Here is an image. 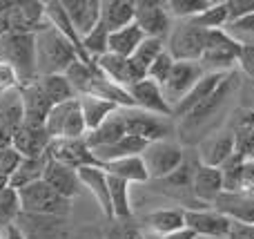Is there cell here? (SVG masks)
<instances>
[{"mask_svg": "<svg viewBox=\"0 0 254 239\" xmlns=\"http://www.w3.org/2000/svg\"><path fill=\"white\" fill-rule=\"evenodd\" d=\"M0 239H4V231H2V228H0Z\"/></svg>", "mask_w": 254, "mask_h": 239, "instance_id": "cell-51", "label": "cell"}, {"mask_svg": "<svg viewBox=\"0 0 254 239\" xmlns=\"http://www.w3.org/2000/svg\"><path fill=\"white\" fill-rule=\"evenodd\" d=\"M0 63L16 72L20 87L38 80L36 34H0Z\"/></svg>", "mask_w": 254, "mask_h": 239, "instance_id": "cell-2", "label": "cell"}, {"mask_svg": "<svg viewBox=\"0 0 254 239\" xmlns=\"http://www.w3.org/2000/svg\"><path fill=\"white\" fill-rule=\"evenodd\" d=\"M107 183H110V201H112V215L114 219H125L131 217V199H129V183L119 177L107 174Z\"/></svg>", "mask_w": 254, "mask_h": 239, "instance_id": "cell-33", "label": "cell"}, {"mask_svg": "<svg viewBox=\"0 0 254 239\" xmlns=\"http://www.w3.org/2000/svg\"><path fill=\"white\" fill-rule=\"evenodd\" d=\"M163 52H165V43H163L161 38H147V36H145V40L138 45V49H136L134 56H131V61L147 72L149 65H152Z\"/></svg>", "mask_w": 254, "mask_h": 239, "instance_id": "cell-39", "label": "cell"}, {"mask_svg": "<svg viewBox=\"0 0 254 239\" xmlns=\"http://www.w3.org/2000/svg\"><path fill=\"white\" fill-rule=\"evenodd\" d=\"M43 181L52 188L54 192H58L61 197L65 199H74L80 190V179H78V172L63 163H56L47 157V165H45V172H43Z\"/></svg>", "mask_w": 254, "mask_h": 239, "instance_id": "cell-20", "label": "cell"}, {"mask_svg": "<svg viewBox=\"0 0 254 239\" xmlns=\"http://www.w3.org/2000/svg\"><path fill=\"white\" fill-rule=\"evenodd\" d=\"M78 61L74 45L56 31L52 25L36 34V63H38V79L49 74H65Z\"/></svg>", "mask_w": 254, "mask_h": 239, "instance_id": "cell-1", "label": "cell"}, {"mask_svg": "<svg viewBox=\"0 0 254 239\" xmlns=\"http://www.w3.org/2000/svg\"><path fill=\"white\" fill-rule=\"evenodd\" d=\"M232 87H234V74L230 72V74L225 76V80L221 83V87L216 89L210 98H205V101H203L198 107H194L185 119H181V132L198 130V128L210 123L212 119H216V114H219V112L225 107V103H228Z\"/></svg>", "mask_w": 254, "mask_h": 239, "instance_id": "cell-9", "label": "cell"}, {"mask_svg": "<svg viewBox=\"0 0 254 239\" xmlns=\"http://www.w3.org/2000/svg\"><path fill=\"white\" fill-rule=\"evenodd\" d=\"M131 101H134V107L147 112V114L154 116H163V119H172V105L167 103L165 94H163V87L156 85L154 80L145 79L140 83L127 87Z\"/></svg>", "mask_w": 254, "mask_h": 239, "instance_id": "cell-13", "label": "cell"}, {"mask_svg": "<svg viewBox=\"0 0 254 239\" xmlns=\"http://www.w3.org/2000/svg\"><path fill=\"white\" fill-rule=\"evenodd\" d=\"M212 4V0H167V13L179 20H192Z\"/></svg>", "mask_w": 254, "mask_h": 239, "instance_id": "cell-38", "label": "cell"}, {"mask_svg": "<svg viewBox=\"0 0 254 239\" xmlns=\"http://www.w3.org/2000/svg\"><path fill=\"white\" fill-rule=\"evenodd\" d=\"M216 213L228 217L232 224L239 226H254V197L243 195V192H221L216 201L212 204Z\"/></svg>", "mask_w": 254, "mask_h": 239, "instance_id": "cell-15", "label": "cell"}, {"mask_svg": "<svg viewBox=\"0 0 254 239\" xmlns=\"http://www.w3.org/2000/svg\"><path fill=\"white\" fill-rule=\"evenodd\" d=\"M107 174L112 177H119L127 183H145L149 181V174H147V168H145V161L140 155L136 157H125V159H116V161H110V163L103 165Z\"/></svg>", "mask_w": 254, "mask_h": 239, "instance_id": "cell-26", "label": "cell"}, {"mask_svg": "<svg viewBox=\"0 0 254 239\" xmlns=\"http://www.w3.org/2000/svg\"><path fill=\"white\" fill-rule=\"evenodd\" d=\"M174 58L170 56V52H163L161 56L156 58V61L152 63V65H149V70H147V79L149 80H154V83L156 85H165L167 83V79H170V74H172V70H174Z\"/></svg>", "mask_w": 254, "mask_h": 239, "instance_id": "cell-42", "label": "cell"}, {"mask_svg": "<svg viewBox=\"0 0 254 239\" xmlns=\"http://www.w3.org/2000/svg\"><path fill=\"white\" fill-rule=\"evenodd\" d=\"M185 228H190L196 237L223 239L232 235L234 224L214 208H185Z\"/></svg>", "mask_w": 254, "mask_h": 239, "instance_id": "cell-11", "label": "cell"}, {"mask_svg": "<svg viewBox=\"0 0 254 239\" xmlns=\"http://www.w3.org/2000/svg\"><path fill=\"white\" fill-rule=\"evenodd\" d=\"M228 74L230 72H205V76L190 89L188 96H183L174 107H172V119H185L194 107H198L205 98H210L212 94L221 87V83L225 80Z\"/></svg>", "mask_w": 254, "mask_h": 239, "instance_id": "cell-14", "label": "cell"}, {"mask_svg": "<svg viewBox=\"0 0 254 239\" xmlns=\"http://www.w3.org/2000/svg\"><path fill=\"white\" fill-rule=\"evenodd\" d=\"M145 224L149 226V231L156 237H165L172 233L185 228V210L181 208H161L154 210L145 217Z\"/></svg>", "mask_w": 254, "mask_h": 239, "instance_id": "cell-28", "label": "cell"}, {"mask_svg": "<svg viewBox=\"0 0 254 239\" xmlns=\"http://www.w3.org/2000/svg\"><path fill=\"white\" fill-rule=\"evenodd\" d=\"M78 179H80V186H85L92 192L98 208L103 210V215H105L107 219H114V215H112V201H110V183H107V172L103 170V165L80 168Z\"/></svg>", "mask_w": 254, "mask_h": 239, "instance_id": "cell-21", "label": "cell"}, {"mask_svg": "<svg viewBox=\"0 0 254 239\" xmlns=\"http://www.w3.org/2000/svg\"><path fill=\"white\" fill-rule=\"evenodd\" d=\"M250 157H252V159H254V152H252V155H250Z\"/></svg>", "mask_w": 254, "mask_h": 239, "instance_id": "cell-53", "label": "cell"}, {"mask_svg": "<svg viewBox=\"0 0 254 239\" xmlns=\"http://www.w3.org/2000/svg\"><path fill=\"white\" fill-rule=\"evenodd\" d=\"M192 179H194V168L188 163V161H183V165H181L176 172H172L167 179H163V181L167 183V186H174V188H190L192 190Z\"/></svg>", "mask_w": 254, "mask_h": 239, "instance_id": "cell-43", "label": "cell"}, {"mask_svg": "<svg viewBox=\"0 0 254 239\" xmlns=\"http://www.w3.org/2000/svg\"><path fill=\"white\" fill-rule=\"evenodd\" d=\"M87 137V125H85L83 112H80L78 98L71 103L69 114L65 119V125H63V137L61 139H85Z\"/></svg>", "mask_w": 254, "mask_h": 239, "instance_id": "cell-40", "label": "cell"}, {"mask_svg": "<svg viewBox=\"0 0 254 239\" xmlns=\"http://www.w3.org/2000/svg\"><path fill=\"white\" fill-rule=\"evenodd\" d=\"M63 7L80 38L101 22V0H63Z\"/></svg>", "mask_w": 254, "mask_h": 239, "instance_id": "cell-19", "label": "cell"}, {"mask_svg": "<svg viewBox=\"0 0 254 239\" xmlns=\"http://www.w3.org/2000/svg\"><path fill=\"white\" fill-rule=\"evenodd\" d=\"M47 157L52 161H56V163H63L67 168L76 170V172L80 168L101 165L85 139H56V141L49 143Z\"/></svg>", "mask_w": 254, "mask_h": 239, "instance_id": "cell-7", "label": "cell"}, {"mask_svg": "<svg viewBox=\"0 0 254 239\" xmlns=\"http://www.w3.org/2000/svg\"><path fill=\"white\" fill-rule=\"evenodd\" d=\"M243 195H250L254 197V159L252 157H248L246 161H243V172H241V190Z\"/></svg>", "mask_w": 254, "mask_h": 239, "instance_id": "cell-46", "label": "cell"}, {"mask_svg": "<svg viewBox=\"0 0 254 239\" xmlns=\"http://www.w3.org/2000/svg\"><path fill=\"white\" fill-rule=\"evenodd\" d=\"M125 134H127L125 116H123V110H119V112H114L103 125H98L94 132H87L85 141H87V146L92 148V150H98V148L114 146V143L121 141Z\"/></svg>", "mask_w": 254, "mask_h": 239, "instance_id": "cell-24", "label": "cell"}, {"mask_svg": "<svg viewBox=\"0 0 254 239\" xmlns=\"http://www.w3.org/2000/svg\"><path fill=\"white\" fill-rule=\"evenodd\" d=\"M252 98H254V87H252Z\"/></svg>", "mask_w": 254, "mask_h": 239, "instance_id": "cell-52", "label": "cell"}, {"mask_svg": "<svg viewBox=\"0 0 254 239\" xmlns=\"http://www.w3.org/2000/svg\"><path fill=\"white\" fill-rule=\"evenodd\" d=\"M123 116H125L127 134L138 137V139H143V141H147V143L163 141V139H167V137H170V132H172L170 119L147 114V112L138 110V107L123 110Z\"/></svg>", "mask_w": 254, "mask_h": 239, "instance_id": "cell-10", "label": "cell"}, {"mask_svg": "<svg viewBox=\"0 0 254 239\" xmlns=\"http://www.w3.org/2000/svg\"><path fill=\"white\" fill-rule=\"evenodd\" d=\"M143 40H145V34L140 31V27L136 25V22H131V25L123 27V29L110 34V54L131 58Z\"/></svg>", "mask_w": 254, "mask_h": 239, "instance_id": "cell-30", "label": "cell"}, {"mask_svg": "<svg viewBox=\"0 0 254 239\" xmlns=\"http://www.w3.org/2000/svg\"><path fill=\"white\" fill-rule=\"evenodd\" d=\"M234 155H237V148H234L232 132H223L214 139H207L201 146L198 163L210 165V168H223Z\"/></svg>", "mask_w": 254, "mask_h": 239, "instance_id": "cell-23", "label": "cell"}, {"mask_svg": "<svg viewBox=\"0 0 254 239\" xmlns=\"http://www.w3.org/2000/svg\"><path fill=\"white\" fill-rule=\"evenodd\" d=\"M145 148H147V141L138 137H131V134H125L121 141H116L114 146H107V148H98V150H92L94 157L98 159V163L105 165L110 161L116 159H125V157H136V155H143Z\"/></svg>", "mask_w": 254, "mask_h": 239, "instance_id": "cell-27", "label": "cell"}, {"mask_svg": "<svg viewBox=\"0 0 254 239\" xmlns=\"http://www.w3.org/2000/svg\"><path fill=\"white\" fill-rule=\"evenodd\" d=\"M78 105H80V112H83L87 132H94V130H96L98 125L105 123L114 112L121 110V107L114 105V103L103 101V98H96V96H78Z\"/></svg>", "mask_w": 254, "mask_h": 239, "instance_id": "cell-29", "label": "cell"}, {"mask_svg": "<svg viewBox=\"0 0 254 239\" xmlns=\"http://www.w3.org/2000/svg\"><path fill=\"white\" fill-rule=\"evenodd\" d=\"M228 7H230V22H232L254 13V0H228Z\"/></svg>", "mask_w": 254, "mask_h": 239, "instance_id": "cell-47", "label": "cell"}, {"mask_svg": "<svg viewBox=\"0 0 254 239\" xmlns=\"http://www.w3.org/2000/svg\"><path fill=\"white\" fill-rule=\"evenodd\" d=\"M210 29L198 27L194 20H179V25L172 27L165 49L174 61H194L198 63L205 52Z\"/></svg>", "mask_w": 254, "mask_h": 239, "instance_id": "cell-3", "label": "cell"}, {"mask_svg": "<svg viewBox=\"0 0 254 239\" xmlns=\"http://www.w3.org/2000/svg\"><path fill=\"white\" fill-rule=\"evenodd\" d=\"M241 43L223 29H210L205 52L201 56L203 67H212V72H232V67L239 63Z\"/></svg>", "mask_w": 254, "mask_h": 239, "instance_id": "cell-6", "label": "cell"}, {"mask_svg": "<svg viewBox=\"0 0 254 239\" xmlns=\"http://www.w3.org/2000/svg\"><path fill=\"white\" fill-rule=\"evenodd\" d=\"M140 157H143V161H145L149 179H156V181L167 179L172 172H176L185 161L183 148H181L179 143L170 141V139L147 143V148H145V152Z\"/></svg>", "mask_w": 254, "mask_h": 239, "instance_id": "cell-5", "label": "cell"}, {"mask_svg": "<svg viewBox=\"0 0 254 239\" xmlns=\"http://www.w3.org/2000/svg\"><path fill=\"white\" fill-rule=\"evenodd\" d=\"M22 215L20 208V197H18V190L13 188H2L0 190V228H9L18 222V217Z\"/></svg>", "mask_w": 254, "mask_h": 239, "instance_id": "cell-37", "label": "cell"}, {"mask_svg": "<svg viewBox=\"0 0 254 239\" xmlns=\"http://www.w3.org/2000/svg\"><path fill=\"white\" fill-rule=\"evenodd\" d=\"M198 27L203 29H223L225 25H230V7L228 0H221V2H212L210 7L203 13H198L196 18H192Z\"/></svg>", "mask_w": 254, "mask_h": 239, "instance_id": "cell-35", "label": "cell"}, {"mask_svg": "<svg viewBox=\"0 0 254 239\" xmlns=\"http://www.w3.org/2000/svg\"><path fill=\"white\" fill-rule=\"evenodd\" d=\"M38 83H40V87H43V92L47 94V98L52 101V105H61V103H67V101H74V98H78L65 74L40 76Z\"/></svg>", "mask_w": 254, "mask_h": 239, "instance_id": "cell-32", "label": "cell"}, {"mask_svg": "<svg viewBox=\"0 0 254 239\" xmlns=\"http://www.w3.org/2000/svg\"><path fill=\"white\" fill-rule=\"evenodd\" d=\"M232 137H234L237 155H241L248 159V157L254 152V110H248L239 116L237 123H234Z\"/></svg>", "mask_w": 254, "mask_h": 239, "instance_id": "cell-34", "label": "cell"}, {"mask_svg": "<svg viewBox=\"0 0 254 239\" xmlns=\"http://www.w3.org/2000/svg\"><path fill=\"white\" fill-rule=\"evenodd\" d=\"M18 197H20V208L25 215H45V217L67 219L71 210V201L54 192L45 181H36L18 190Z\"/></svg>", "mask_w": 254, "mask_h": 239, "instance_id": "cell-4", "label": "cell"}, {"mask_svg": "<svg viewBox=\"0 0 254 239\" xmlns=\"http://www.w3.org/2000/svg\"><path fill=\"white\" fill-rule=\"evenodd\" d=\"M0 65H2V63H0Z\"/></svg>", "mask_w": 254, "mask_h": 239, "instance_id": "cell-54", "label": "cell"}, {"mask_svg": "<svg viewBox=\"0 0 254 239\" xmlns=\"http://www.w3.org/2000/svg\"><path fill=\"white\" fill-rule=\"evenodd\" d=\"M230 27H232V29H239V31H248V34H254V13L239 18V20H232V22H230Z\"/></svg>", "mask_w": 254, "mask_h": 239, "instance_id": "cell-48", "label": "cell"}, {"mask_svg": "<svg viewBox=\"0 0 254 239\" xmlns=\"http://www.w3.org/2000/svg\"><path fill=\"white\" fill-rule=\"evenodd\" d=\"M47 165V155L45 157H36V159H22L18 170L9 177V188L13 190H22V188L31 186L36 181H43V172Z\"/></svg>", "mask_w": 254, "mask_h": 239, "instance_id": "cell-31", "label": "cell"}, {"mask_svg": "<svg viewBox=\"0 0 254 239\" xmlns=\"http://www.w3.org/2000/svg\"><path fill=\"white\" fill-rule=\"evenodd\" d=\"M20 161H22V157L18 155L13 148H9V150H4L2 155H0V177L7 179V183H9V177L18 170Z\"/></svg>", "mask_w": 254, "mask_h": 239, "instance_id": "cell-44", "label": "cell"}, {"mask_svg": "<svg viewBox=\"0 0 254 239\" xmlns=\"http://www.w3.org/2000/svg\"><path fill=\"white\" fill-rule=\"evenodd\" d=\"M136 2V13L134 22L140 27L147 38H165L172 31V16L167 13L165 2L158 0H134Z\"/></svg>", "mask_w": 254, "mask_h": 239, "instance_id": "cell-8", "label": "cell"}, {"mask_svg": "<svg viewBox=\"0 0 254 239\" xmlns=\"http://www.w3.org/2000/svg\"><path fill=\"white\" fill-rule=\"evenodd\" d=\"M52 143L45 125H27L22 123L16 132L11 134V148L22 157V159H36L45 157L47 148Z\"/></svg>", "mask_w": 254, "mask_h": 239, "instance_id": "cell-16", "label": "cell"}, {"mask_svg": "<svg viewBox=\"0 0 254 239\" xmlns=\"http://www.w3.org/2000/svg\"><path fill=\"white\" fill-rule=\"evenodd\" d=\"M16 226L25 239H63L65 237V219L45 217V215H25L18 217Z\"/></svg>", "mask_w": 254, "mask_h": 239, "instance_id": "cell-17", "label": "cell"}, {"mask_svg": "<svg viewBox=\"0 0 254 239\" xmlns=\"http://www.w3.org/2000/svg\"><path fill=\"white\" fill-rule=\"evenodd\" d=\"M20 92V101H22V112H25V121L22 123L27 125H45V119H47L49 110H52V101L47 98V94L43 92L38 80L29 85H22L18 87Z\"/></svg>", "mask_w": 254, "mask_h": 239, "instance_id": "cell-18", "label": "cell"}, {"mask_svg": "<svg viewBox=\"0 0 254 239\" xmlns=\"http://www.w3.org/2000/svg\"><path fill=\"white\" fill-rule=\"evenodd\" d=\"M4 239H25V235L20 233V228L13 224V226H9V228H4Z\"/></svg>", "mask_w": 254, "mask_h": 239, "instance_id": "cell-50", "label": "cell"}, {"mask_svg": "<svg viewBox=\"0 0 254 239\" xmlns=\"http://www.w3.org/2000/svg\"><path fill=\"white\" fill-rule=\"evenodd\" d=\"M83 49L94 63L101 56H105L110 52V29H107L103 22H98L92 31L83 38Z\"/></svg>", "mask_w": 254, "mask_h": 239, "instance_id": "cell-36", "label": "cell"}, {"mask_svg": "<svg viewBox=\"0 0 254 239\" xmlns=\"http://www.w3.org/2000/svg\"><path fill=\"white\" fill-rule=\"evenodd\" d=\"M243 161L246 157L234 155L228 163L221 168L223 174V192H239L241 190V172H243Z\"/></svg>", "mask_w": 254, "mask_h": 239, "instance_id": "cell-41", "label": "cell"}, {"mask_svg": "<svg viewBox=\"0 0 254 239\" xmlns=\"http://www.w3.org/2000/svg\"><path fill=\"white\" fill-rule=\"evenodd\" d=\"M239 67L246 76H250L254 80V43L250 45H241V54H239Z\"/></svg>", "mask_w": 254, "mask_h": 239, "instance_id": "cell-45", "label": "cell"}, {"mask_svg": "<svg viewBox=\"0 0 254 239\" xmlns=\"http://www.w3.org/2000/svg\"><path fill=\"white\" fill-rule=\"evenodd\" d=\"M134 0H101V22L112 31H119L134 22Z\"/></svg>", "mask_w": 254, "mask_h": 239, "instance_id": "cell-25", "label": "cell"}, {"mask_svg": "<svg viewBox=\"0 0 254 239\" xmlns=\"http://www.w3.org/2000/svg\"><path fill=\"white\" fill-rule=\"evenodd\" d=\"M205 67L201 63H194V61H176L174 63V70H172L170 79L167 83L163 85V94H165L167 103L172 107L181 101L183 96H188L190 89L198 83V80L205 76Z\"/></svg>", "mask_w": 254, "mask_h": 239, "instance_id": "cell-12", "label": "cell"}, {"mask_svg": "<svg viewBox=\"0 0 254 239\" xmlns=\"http://www.w3.org/2000/svg\"><path fill=\"white\" fill-rule=\"evenodd\" d=\"M221 192H223V174H221V168H210V165L196 163L194 179H192V195L201 204H214Z\"/></svg>", "mask_w": 254, "mask_h": 239, "instance_id": "cell-22", "label": "cell"}, {"mask_svg": "<svg viewBox=\"0 0 254 239\" xmlns=\"http://www.w3.org/2000/svg\"><path fill=\"white\" fill-rule=\"evenodd\" d=\"M158 239H196V235H194L190 228H181V231L172 233V235H165V237H158Z\"/></svg>", "mask_w": 254, "mask_h": 239, "instance_id": "cell-49", "label": "cell"}]
</instances>
